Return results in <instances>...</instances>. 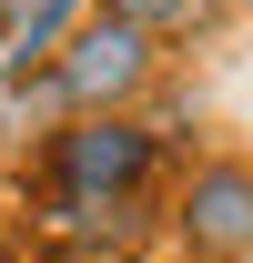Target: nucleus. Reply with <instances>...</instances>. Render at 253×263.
<instances>
[{"label": "nucleus", "mask_w": 253, "mask_h": 263, "mask_svg": "<svg viewBox=\"0 0 253 263\" xmlns=\"http://www.w3.org/2000/svg\"><path fill=\"white\" fill-rule=\"evenodd\" d=\"M51 81H61L71 111H122L142 81H152V31H132V21H81V31L51 51Z\"/></svg>", "instance_id": "f257e3e1"}, {"label": "nucleus", "mask_w": 253, "mask_h": 263, "mask_svg": "<svg viewBox=\"0 0 253 263\" xmlns=\"http://www.w3.org/2000/svg\"><path fill=\"white\" fill-rule=\"evenodd\" d=\"M172 233H183L192 263H243L253 253V162H192L183 202H172Z\"/></svg>", "instance_id": "f03ea898"}, {"label": "nucleus", "mask_w": 253, "mask_h": 263, "mask_svg": "<svg viewBox=\"0 0 253 263\" xmlns=\"http://www.w3.org/2000/svg\"><path fill=\"white\" fill-rule=\"evenodd\" d=\"M152 152H162V142L132 122V111H81V122L51 142V182H81V193H142Z\"/></svg>", "instance_id": "7ed1b4c3"}, {"label": "nucleus", "mask_w": 253, "mask_h": 263, "mask_svg": "<svg viewBox=\"0 0 253 263\" xmlns=\"http://www.w3.org/2000/svg\"><path fill=\"white\" fill-rule=\"evenodd\" d=\"M51 213H61L71 253H122L132 233H142V213H132V193H81V182H61V193H51Z\"/></svg>", "instance_id": "20e7f679"}, {"label": "nucleus", "mask_w": 253, "mask_h": 263, "mask_svg": "<svg viewBox=\"0 0 253 263\" xmlns=\"http://www.w3.org/2000/svg\"><path fill=\"white\" fill-rule=\"evenodd\" d=\"M112 21H132V31H192L203 21V0H101Z\"/></svg>", "instance_id": "39448f33"}, {"label": "nucleus", "mask_w": 253, "mask_h": 263, "mask_svg": "<svg viewBox=\"0 0 253 263\" xmlns=\"http://www.w3.org/2000/svg\"><path fill=\"white\" fill-rule=\"evenodd\" d=\"M31 10H41V0H0V21H10V31H21V21H31Z\"/></svg>", "instance_id": "423d86ee"}, {"label": "nucleus", "mask_w": 253, "mask_h": 263, "mask_svg": "<svg viewBox=\"0 0 253 263\" xmlns=\"http://www.w3.org/2000/svg\"><path fill=\"white\" fill-rule=\"evenodd\" d=\"M41 263H101V253H71V243H51V253H41Z\"/></svg>", "instance_id": "0eeeda50"}, {"label": "nucleus", "mask_w": 253, "mask_h": 263, "mask_svg": "<svg viewBox=\"0 0 253 263\" xmlns=\"http://www.w3.org/2000/svg\"><path fill=\"white\" fill-rule=\"evenodd\" d=\"M0 263H10V253H0Z\"/></svg>", "instance_id": "6e6552de"}, {"label": "nucleus", "mask_w": 253, "mask_h": 263, "mask_svg": "<svg viewBox=\"0 0 253 263\" xmlns=\"http://www.w3.org/2000/svg\"><path fill=\"white\" fill-rule=\"evenodd\" d=\"M243 263H253V253H243Z\"/></svg>", "instance_id": "1a4fd4ad"}]
</instances>
